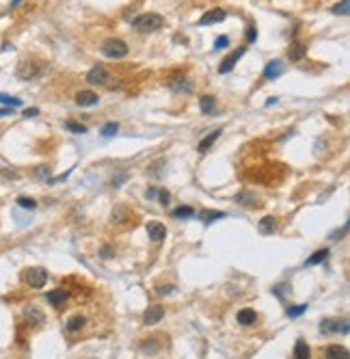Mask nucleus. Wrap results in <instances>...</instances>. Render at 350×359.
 Returning a JSON list of instances; mask_svg holds the SVG:
<instances>
[{"mask_svg": "<svg viewBox=\"0 0 350 359\" xmlns=\"http://www.w3.org/2000/svg\"><path fill=\"white\" fill-rule=\"evenodd\" d=\"M283 69H286V65H283V61H279V59H275V61H270L264 67V78L266 80H275V78H279L281 74H283Z\"/></svg>", "mask_w": 350, "mask_h": 359, "instance_id": "ddd939ff", "label": "nucleus"}, {"mask_svg": "<svg viewBox=\"0 0 350 359\" xmlns=\"http://www.w3.org/2000/svg\"><path fill=\"white\" fill-rule=\"evenodd\" d=\"M294 359H312V348L303 338H298L294 344Z\"/></svg>", "mask_w": 350, "mask_h": 359, "instance_id": "6ab92c4d", "label": "nucleus"}, {"mask_svg": "<svg viewBox=\"0 0 350 359\" xmlns=\"http://www.w3.org/2000/svg\"><path fill=\"white\" fill-rule=\"evenodd\" d=\"M0 102L7 104L11 109V106H22V100L20 97H11V95H7V93H0Z\"/></svg>", "mask_w": 350, "mask_h": 359, "instance_id": "c85d7f7f", "label": "nucleus"}, {"mask_svg": "<svg viewBox=\"0 0 350 359\" xmlns=\"http://www.w3.org/2000/svg\"><path fill=\"white\" fill-rule=\"evenodd\" d=\"M236 318H238V322H240V325H244V327H249V325H253V322L257 320V314H255L251 307H244V309H240L238 316H236Z\"/></svg>", "mask_w": 350, "mask_h": 359, "instance_id": "412c9836", "label": "nucleus"}, {"mask_svg": "<svg viewBox=\"0 0 350 359\" xmlns=\"http://www.w3.org/2000/svg\"><path fill=\"white\" fill-rule=\"evenodd\" d=\"M162 24H165V20L158 13H141L138 18L132 20V26L138 32H156L162 28Z\"/></svg>", "mask_w": 350, "mask_h": 359, "instance_id": "f257e3e1", "label": "nucleus"}, {"mask_svg": "<svg viewBox=\"0 0 350 359\" xmlns=\"http://www.w3.org/2000/svg\"><path fill=\"white\" fill-rule=\"evenodd\" d=\"M22 0H11V7H15V5H20Z\"/></svg>", "mask_w": 350, "mask_h": 359, "instance_id": "37998d69", "label": "nucleus"}, {"mask_svg": "<svg viewBox=\"0 0 350 359\" xmlns=\"http://www.w3.org/2000/svg\"><path fill=\"white\" fill-rule=\"evenodd\" d=\"M100 256H102V258H112V249H110V247H104V249L100 251Z\"/></svg>", "mask_w": 350, "mask_h": 359, "instance_id": "ea45409f", "label": "nucleus"}, {"mask_svg": "<svg viewBox=\"0 0 350 359\" xmlns=\"http://www.w3.org/2000/svg\"><path fill=\"white\" fill-rule=\"evenodd\" d=\"M102 52H104V56H108V59H124L128 54V46H126V42H121V39H106V42L102 44Z\"/></svg>", "mask_w": 350, "mask_h": 359, "instance_id": "20e7f679", "label": "nucleus"}, {"mask_svg": "<svg viewBox=\"0 0 350 359\" xmlns=\"http://www.w3.org/2000/svg\"><path fill=\"white\" fill-rule=\"evenodd\" d=\"M329 256V249H318L316 254H312L307 260H305V266H314V264H322L324 260Z\"/></svg>", "mask_w": 350, "mask_h": 359, "instance_id": "393cba45", "label": "nucleus"}, {"mask_svg": "<svg viewBox=\"0 0 350 359\" xmlns=\"http://www.w3.org/2000/svg\"><path fill=\"white\" fill-rule=\"evenodd\" d=\"M229 46V37L227 35H221V37H216V42H214V48L216 50H223V48Z\"/></svg>", "mask_w": 350, "mask_h": 359, "instance_id": "473e14b6", "label": "nucleus"}, {"mask_svg": "<svg viewBox=\"0 0 350 359\" xmlns=\"http://www.w3.org/2000/svg\"><path fill=\"white\" fill-rule=\"evenodd\" d=\"M305 312H307V303L305 305H292V307H288V318H298Z\"/></svg>", "mask_w": 350, "mask_h": 359, "instance_id": "c756f323", "label": "nucleus"}, {"mask_svg": "<svg viewBox=\"0 0 350 359\" xmlns=\"http://www.w3.org/2000/svg\"><path fill=\"white\" fill-rule=\"evenodd\" d=\"M255 39H257V28H255V24H251L247 30V44H253Z\"/></svg>", "mask_w": 350, "mask_h": 359, "instance_id": "f704fd0d", "label": "nucleus"}, {"mask_svg": "<svg viewBox=\"0 0 350 359\" xmlns=\"http://www.w3.org/2000/svg\"><path fill=\"white\" fill-rule=\"evenodd\" d=\"M324 357L327 359H348V348L346 346H339V344H329L324 348Z\"/></svg>", "mask_w": 350, "mask_h": 359, "instance_id": "dca6fc26", "label": "nucleus"}, {"mask_svg": "<svg viewBox=\"0 0 350 359\" xmlns=\"http://www.w3.org/2000/svg\"><path fill=\"white\" fill-rule=\"evenodd\" d=\"M247 52V48H236V50L231 52V54H227L225 56V61L218 65V71H221V74H229V71L236 67V63L240 61V56Z\"/></svg>", "mask_w": 350, "mask_h": 359, "instance_id": "0eeeda50", "label": "nucleus"}, {"mask_svg": "<svg viewBox=\"0 0 350 359\" xmlns=\"http://www.w3.org/2000/svg\"><path fill=\"white\" fill-rule=\"evenodd\" d=\"M162 318H165V307H162V305H151V307H147V312H145L143 322L145 325H156V322L162 320Z\"/></svg>", "mask_w": 350, "mask_h": 359, "instance_id": "4468645a", "label": "nucleus"}, {"mask_svg": "<svg viewBox=\"0 0 350 359\" xmlns=\"http://www.w3.org/2000/svg\"><path fill=\"white\" fill-rule=\"evenodd\" d=\"M331 11L335 13V15H348V11H350V9H348V0H341V3H337Z\"/></svg>", "mask_w": 350, "mask_h": 359, "instance_id": "7c9ffc66", "label": "nucleus"}, {"mask_svg": "<svg viewBox=\"0 0 350 359\" xmlns=\"http://www.w3.org/2000/svg\"><path fill=\"white\" fill-rule=\"evenodd\" d=\"M169 89H171V91H175V93H186V91H190V89H192V85L188 83V78H186L184 74H177L175 78L169 80Z\"/></svg>", "mask_w": 350, "mask_h": 359, "instance_id": "f8f14e48", "label": "nucleus"}, {"mask_svg": "<svg viewBox=\"0 0 350 359\" xmlns=\"http://www.w3.org/2000/svg\"><path fill=\"white\" fill-rule=\"evenodd\" d=\"M322 333H348V320L346 318H324L320 322Z\"/></svg>", "mask_w": 350, "mask_h": 359, "instance_id": "423d86ee", "label": "nucleus"}, {"mask_svg": "<svg viewBox=\"0 0 350 359\" xmlns=\"http://www.w3.org/2000/svg\"><path fill=\"white\" fill-rule=\"evenodd\" d=\"M156 195H158V189H153V186H151V189H147V197H149V199H153Z\"/></svg>", "mask_w": 350, "mask_h": 359, "instance_id": "a19ab883", "label": "nucleus"}, {"mask_svg": "<svg viewBox=\"0 0 350 359\" xmlns=\"http://www.w3.org/2000/svg\"><path fill=\"white\" fill-rule=\"evenodd\" d=\"M147 236H149V240H153V242H162L167 238V227L162 225L160 221H149L147 223Z\"/></svg>", "mask_w": 350, "mask_h": 359, "instance_id": "9d476101", "label": "nucleus"}, {"mask_svg": "<svg viewBox=\"0 0 350 359\" xmlns=\"http://www.w3.org/2000/svg\"><path fill=\"white\" fill-rule=\"evenodd\" d=\"M199 109H201V113H206V115H212V113L216 111V97L214 95H201Z\"/></svg>", "mask_w": 350, "mask_h": 359, "instance_id": "aec40b11", "label": "nucleus"}, {"mask_svg": "<svg viewBox=\"0 0 350 359\" xmlns=\"http://www.w3.org/2000/svg\"><path fill=\"white\" fill-rule=\"evenodd\" d=\"M9 115H13V109H9V106L0 109V117H9Z\"/></svg>", "mask_w": 350, "mask_h": 359, "instance_id": "58836bf2", "label": "nucleus"}, {"mask_svg": "<svg viewBox=\"0 0 350 359\" xmlns=\"http://www.w3.org/2000/svg\"><path fill=\"white\" fill-rule=\"evenodd\" d=\"M225 11L223 9H212V11H208L206 15H201V20H199V26H212V24H218V22H223L225 20Z\"/></svg>", "mask_w": 350, "mask_h": 359, "instance_id": "2eb2a0df", "label": "nucleus"}, {"mask_svg": "<svg viewBox=\"0 0 350 359\" xmlns=\"http://www.w3.org/2000/svg\"><path fill=\"white\" fill-rule=\"evenodd\" d=\"M18 206H22V208H28V210H32L37 206L35 203V199H28V197H18Z\"/></svg>", "mask_w": 350, "mask_h": 359, "instance_id": "72a5a7b5", "label": "nucleus"}, {"mask_svg": "<svg viewBox=\"0 0 350 359\" xmlns=\"http://www.w3.org/2000/svg\"><path fill=\"white\" fill-rule=\"evenodd\" d=\"M192 214H195V210L190 206H180V208L173 210V217L175 219H190Z\"/></svg>", "mask_w": 350, "mask_h": 359, "instance_id": "cd10ccee", "label": "nucleus"}, {"mask_svg": "<svg viewBox=\"0 0 350 359\" xmlns=\"http://www.w3.org/2000/svg\"><path fill=\"white\" fill-rule=\"evenodd\" d=\"M110 80H112V74L106 69V65H95V67H91V69H89V74H87V83L89 85L106 87V85H110Z\"/></svg>", "mask_w": 350, "mask_h": 359, "instance_id": "7ed1b4c3", "label": "nucleus"}, {"mask_svg": "<svg viewBox=\"0 0 350 359\" xmlns=\"http://www.w3.org/2000/svg\"><path fill=\"white\" fill-rule=\"evenodd\" d=\"M221 132H223V130L218 128V130H214V132H210L208 136H203L201 141H199V148H197V150H199V152H208L210 148H212V143L216 141L218 136H221Z\"/></svg>", "mask_w": 350, "mask_h": 359, "instance_id": "5701e85b", "label": "nucleus"}, {"mask_svg": "<svg viewBox=\"0 0 350 359\" xmlns=\"http://www.w3.org/2000/svg\"><path fill=\"white\" fill-rule=\"evenodd\" d=\"M307 54V44L300 42V39H296V42H292L290 48H288V56L290 61H303Z\"/></svg>", "mask_w": 350, "mask_h": 359, "instance_id": "9b49d317", "label": "nucleus"}, {"mask_svg": "<svg viewBox=\"0 0 350 359\" xmlns=\"http://www.w3.org/2000/svg\"><path fill=\"white\" fill-rule=\"evenodd\" d=\"M46 301L50 305H54L56 309H61V307H65V303L69 301V292L67 290H63V288H56V290H50L46 295Z\"/></svg>", "mask_w": 350, "mask_h": 359, "instance_id": "6e6552de", "label": "nucleus"}, {"mask_svg": "<svg viewBox=\"0 0 350 359\" xmlns=\"http://www.w3.org/2000/svg\"><path fill=\"white\" fill-rule=\"evenodd\" d=\"M225 217H227L225 212H218V210H203L201 214H199V219H201V221L206 223V225H210L212 221H218V219H225Z\"/></svg>", "mask_w": 350, "mask_h": 359, "instance_id": "b1692460", "label": "nucleus"}, {"mask_svg": "<svg viewBox=\"0 0 350 359\" xmlns=\"http://www.w3.org/2000/svg\"><path fill=\"white\" fill-rule=\"evenodd\" d=\"M270 104H277V97H270V100H266V106H270Z\"/></svg>", "mask_w": 350, "mask_h": 359, "instance_id": "79ce46f5", "label": "nucleus"}, {"mask_svg": "<svg viewBox=\"0 0 350 359\" xmlns=\"http://www.w3.org/2000/svg\"><path fill=\"white\" fill-rule=\"evenodd\" d=\"M117 130H119L117 124H106V126H104V128L100 130V134L108 138V136H115V134H117Z\"/></svg>", "mask_w": 350, "mask_h": 359, "instance_id": "2f4dec72", "label": "nucleus"}, {"mask_svg": "<svg viewBox=\"0 0 350 359\" xmlns=\"http://www.w3.org/2000/svg\"><path fill=\"white\" fill-rule=\"evenodd\" d=\"M275 230H277V221H275V217H264L262 221H259V225H257V232H259V234H264V236L273 234Z\"/></svg>", "mask_w": 350, "mask_h": 359, "instance_id": "4be33fe9", "label": "nucleus"}, {"mask_svg": "<svg viewBox=\"0 0 350 359\" xmlns=\"http://www.w3.org/2000/svg\"><path fill=\"white\" fill-rule=\"evenodd\" d=\"M48 175H50V169H48V167H39L37 169V177H48Z\"/></svg>", "mask_w": 350, "mask_h": 359, "instance_id": "4c0bfd02", "label": "nucleus"}, {"mask_svg": "<svg viewBox=\"0 0 350 359\" xmlns=\"http://www.w3.org/2000/svg\"><path fill=\"white\" fill-rule=\"evenodd\" d=\"M158 195H160V197H158V199H160V203H162V206H167L169 199H171V197H169V193H167L165 189H158Z\"/></svg>", "mask_w": 350, "mask_h": 359, "instance_id": "c9c22d12", "label": "nucleus"}, {"mask_svg": "<svg viewBox=\"0 0 350 359\" xmlns=\"http://www.w3.org/2000/svg\"><path fill=\"white\" fill-rule=\"evenodd\" d=\"M100 102V97H97V93L93 91H78L76 93V104L78 106H93Z\"/></svg>", "mask_w": 350, "mask_h": 359, "instance_id": "a211bd4d", "label": "nucleus"}, {"mask_svg": "<svg viewBox=\"0 0 350 359\" xmlns=\"http://www.w3.org/2000/svg\"><path fill=\"white\" fill-rule=\"evenodd\" d=\"M39 115V109H35V106H32V109H28V111H24V117H37Z\"/></svg>", "mask_w": 350, "mask_h": 359, "instance_id": "e433bc0d", "label": "nucleus"}, {"mask_svg": "<svg viewBox=\"0 0 350 359\" xmlns=\"http://www.w3.org/2000/svg\"><path fill=\"white\" fill-rule=\"evenodd\" d=\"M24 281H26L30 288H44L48 283V271L42 266H32L24 273Z\"/></svg>", "mask_w": 350, "mask_h": 359, "instance_id": "39448f33", "label": "nucleus"}, {"mask_svg": "<svg viewBox=\"0 0 350 359\" xmlns=\"http://www.w3.org/2000/svg\"><path fill=\"white\" fill-rule=\"evenodd\" d=\"M24 318H26L28 325H35V327H39V325L46 322V314L37 305H28L26 309H24Z\"/></svg>", "mask_w": 350, "mask_h": 359, "instance_id": "1a4fd4ad", "label": "nucleus"}, {"mask_svg": "<svg viewBox=\"0 0 350 359\" xmlns=\"http://www.w3.org/2000/svg\"><path fill=\"white\" fill-rule=\"evenodd\" d=\"M134 212L130 210V206H126V203H119V206H115V210H112V221L115 223H124L128 221V219H132Z\"/></svg>", "mask_w": 350, "mask_h": 359, "instance_id": "f3484780", "label": "nucleus"}, {"mask_svg": "<svg viewBox=\"0 0 350 359\" xmlns=\"http://www.w3.org/2000/svg\"><path fill=\"white\" fill-rule=\"evenodd\" d=\"M65 128H67L69 132H74V134H85V132H87V128H85L83 124H78V121H74V119H67V121H65Z\"/></svg>", "mask_w": 350, "mask_h": 359, "instance_id": "bb28decb", "label": "nucleus"}, {"mask_svg": "<svg viewBox=\"0 0 350 359\" xmlns=\"http://www.w3.org/2000/svg\"><path fill=\"white\" fill-rule=\"evenodd\" d=\"M85 322H87V320H85V316L76 314V316H71V318H69L65 327H67L69 333H74V331H78V329H83V327H85Z\"/></svg>", "mask_w": 350, "mask_h": 359, "instance_id": "a878e982", "label": "nucleus"}, {"mask_svg": "<svg viewBox=\"0 0 350 359\" xmlns=\"http://www.w3.org/2000/svg\"><path fill=\"white\" fill-rule=\"evenodd\" d=\"M48 65L42 63V61H37V59H26V61H22L20 63V67H18V78L22 80H32V78H39L46 71Z\"/></svg>", "mask_w": 350, "mask_h": 359, "instance_id": "f03ea898", "label": "nucleus"}]
</instances>
